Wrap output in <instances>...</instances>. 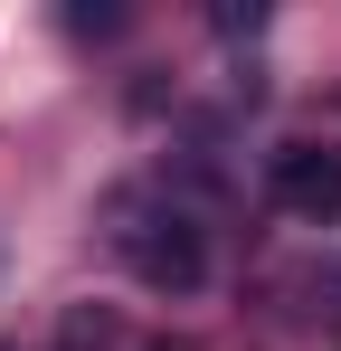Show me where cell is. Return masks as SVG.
Masks as SVG:
<instances>
[{
  "mask_svg": "<svg viewBox=\"0 0 341 351\" xmlns=\"http://www.w3.org/2000/svg\"><path fill=\"white\" fill-rule=\"evenodd\" d=\"M123 256H133V276H142L152 294H190L199 276H209V237H199L190 209H152V219H133V228H123Z\"/></svg>",
  "mask_w": 341,
  "mask_h": 351,
  "instance_id": "1",
  "label": "cell"
},
{
  "mask_svg": "<svg viewBox=\"0 0 341 351\" xmlns=\"http://www.w3.org/2000/svg\"><path fill=\"white\" fill-rule=\"evenodd\" d=\"M275 199L294 219H341V152L332 143H284L275 152Z\"/></svg>",
  "mask_w": 341,
  "mask_h": 351,
  "instance_id": "2",
  "label": "cell"
}]
</instances>
